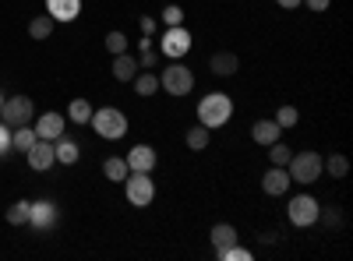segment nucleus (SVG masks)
I'll return each mask as SVG.
<instances>
[{"label": "nucleus", "mask_w": 353, "mask_h": 261, "mask_svg": "<svg viewBox=\"0 0 353 261\" xmlns=\"http://www.w3.org/2000/svg\"><path fill=\"white\" fill-rule=\"evenodd\" d=\"M233 117V99L226 96V92H209L201 103H198V124H205V127H223L226 121Z\"/></svg>", "instance_id": "f257e3e1"}, {"label": "nucleus", "mask_w": 353, "mask_h": 261, "mask_svg": "<svg viewBox=\"0 0 353 261\" xmlns=\"http://www.w3.org/2000/svg\"><path fill=\"white\" fill-rule=\"evenodd\" d=\"M96 127V134L99 138H106V141H117V138H124L128 134V117L117 106H106V109H92V121H88Z\"/></svg>", "instance_id": "f03ea898"}, {"label": "nucleus", "mask_w": 353, "mask_h": 261, "mask_svg": "<svg viewBox=\"0 0 353 261\" xmlns=\"http://www.w3.org/2000/svg\"><path fill=\"white\" fill-rule=\"evenodd\" d=\"M290 169V180H297V184H314L321 177V156L318 152H297V156H290L286 163Z\"/></svg>", "instance_id": "7ed1b4c3"}, {"label": "nucleus", "mask_w": 353, "mask_h": 261, "mask_svg": "<svg viewBox=\"0 0 353 261\" xmlns=\"http://www.w3.org/2000/svg\"><path fill=\"white\" fill-rule=\"evenodd\" d=\"M36 117V106L28 96H11L4 99V106H0V121H4L8 127H21V124H32Z\"/></svg>", "instance_id": "20e7f679"}, {"label": "nucleus", "mask_w": 353, "mask_h": 261, "mask_svg": "<svg viewBox=\"0 0 353 261\" xmlns=\"http://www.w3.org/2000/svg\"><path fill=\"white\" fill-rule=\"evenodd\" d=\"M124 191H128V201L134 209L152 205V198H156V184L149 180V173H128V177H124Z\"/></svg>", "instance_id": "39448f33"}, {"label": "nucleus", "mask_w": 353, "mask_h": 261, "mask_svg": "<svg viewBox=\"0 0 353 261\" xmlns=\"http://www.w3.org/2000/svg\"><path fill=\"white\" fill-rule=\"evenodd\" d=\"M159 85H163L170 96H191V89H194V74H191V67H184V64H170V67H163Z\"/></svg>", "instance_id": "423d86ee"}, {"label": "nucleus", "mask_w": 353, "mask_h": 261, "mask_svg": "<svg viewBox=\"0 0 353 261\" xmlns=\"http://www.w3.org/2000/svg\"><path fill=\"white\" fill-rule=\"evenodd\" d=\"M321 219V205H318V201L311 198V194H297V198H293L290 201V222L293 226H314Z\"/></svg>", "instance_id": "0eeeda50"}, {"label": "nucleus", "mask_w": 353, "mask_h": 261, "mask_svg": "<svg viewBox=\"0 0 353 261\" xmlns=\"http://www.w3.org/2000/svg\"><path fill=\"white\" fill-rule=\"evenodd\" d=\"M163 56H170V61H181V56L191 50V32L184 25H170L166 32H163V43H159Z\"/></svg>", "instance_id": "6e6552de"}, {"label": "nucleus", "mask_w": 353, "mask_h": 261, "mask_svg": "<svg viewBox=\"0 0 353 261\" xmlns=\"http://www.w3.org/2000/svg\"><path fill=\"white\" fill-rule=\"evenodd\" d=\"M64 127H68V121L61 117V113H43V117L36 121V138H43V141H57L64 134Z\"/></svg>", "instance_id": "1a4fd4ad"}, {"label": "nucleus", "mask_w": 353, "mask_h": 261, "mask_svg": "<svg viewBox=\"0 0 353 261\" xmlns=\"http://www.w3.org/2000/svg\"><path fill=\"white\" fill-rule=\"evenodd\" d=\"M128 169H131V173H152V169H156L152 145H134V149L128 152Z\"/></svg>", "instance_id": "9d476101"}, {"label": "nucleus", "mask_w": 353, "mask_h": 261, "mask_svg": "<svg viewBox=\"0 0 353 261\" xmlns=\"http://www.w3.org/2000/svg\"><path fill=\"white\" fill-rule=\"evenodd\" d=\"M28 156V166L32 169H50L53 163H57V156H53V141H43V138H36V145L25 152Z\"/></svg>", "instance_id": "9b49d317"}, {"label": "nucleus", "mask_w": 353, "mask_h": 261, "mask_svg": "<svg viewBox=\"0 0 353 261\" xmlns=\"http://www.w3.org/2000/svg\"><path fill=\"white\" fill-rule=\"evenodd\" d=\"M46 14L53 21H74L81 14V0H46Z\"/></svg>", "instance_id": "f8f14e48"}, {"label": "nucleus", "mask_w": 353, "mask_h": 261, "mask_svg": "<svg viewBox=\"0 0 353 261\" xmlns=\"http://www.w3.org/2000/svg\"><path fill=\"white\" fill-rule=\"evenodd\" d=\"M290 184H293V180H290V173H286L283 166H272V169L261 177V191H265V194H272V198H276V194H286Z\"/></svg>", "instance_id": "ddd939ff"}, {"label": "nucleus", "mask_w": 353, "mask_h": 261, "mask_svg": "<svg viewBox=\"0 0 353 261\" xmlns=\"http://www.w3.org/2000/svg\"><path fill=\"white\" fill-rule=\"evenodd\" d=\"M279 134H283V127H279L276 121H258V124L251 127V138H254V145H265V149H269L272 141H279Z\"/></svg>", "instance_id": "4468645a"}, {"label": "nucleus", "mask_w": 353, "mask_h": 261, "mask_svg": "<svg viewBox=\"0 0 353 261\" xmlns=\"http://www.w3.org/2000/svg\"><path fill=\"white\" fill-rule=\"evenodd\" d=\"M134 74H138V61L131 53H117L113 56V78L117 81H134Z\"/></svg>", "instance_id": "2eb2a0df"}, {"label": "nucleus", "mask_w": 353, "mask_h": 261, "mask_svg": "<svg viewBox=\"0 0 353 261\" xmlns=\"http://www.w3.org/2000/svg\"><path fill=\"white\" fill-rule=\"evenodd\" d=\"M53 219H57V212H53L50 201H36V205L28 209V222H32L36 229H50V226H53Z\"/></svg>", "instance_id": "dca6fc26"}, {"label": "nucleus", "mask_w": 353, "mask_h": 261, "mask_svg": "<svg viewBox=\"0 0 353 261\" xmlns=\"http://www.w3.org/2000/svg\"><path fill=\"white\" fill-rule=\"evenodd\" d=\"M209 67H212V74H223V78H230L233 71L241 67V61H237V53H230V50H223V53H212V61H209Z\"/></svg>", "instance_id": "f3484780"}, {"label": "nucleus", "mask_w": 353, "mask_h": 261, "mask_svg": "<svg viewBox=\"0 0 353 261\" xmlns=\"http://www.w3.org/2000/svg\"><path fill=\"white\" fill-rule=\"evenodd\" d=\"M212 244H216V254H223L230 244H237V229H233L230 222H216L212 226Z\"/></svg>", "instance_id": "a211bd4d"}, {"label": "nucleus", "mask_w": 353, "mask_h": 261, "mask_svg": "<svg viewBox=\"0 0 353 261\" xmlns=\"http://www.w3.org/2000/svg\"><path fill=\"white\" fill-rule=\"evenodd\" d=\"M53 156H57V163H68V166H71V163H78V156H81V152H78V145H74L71 138H64V134H61V138L53 141Z\"/></svg>", "instance_id": "6ab92c4d"}, {"label": "nucleus", "mask_w": 353, "mask_h": 261, "mask_svg": "<svg viewBox=\"0 0 353 261\" xmlns=\"http://www.w3.org/2000/svg\"><path fill=\"white\" fill-rule=\"evenodd\" d=\"M36 145V131L28 127V124H21V127H11V149L14 152H28Z\"/></svg>", "instance_id": "aec40b11"}, {"label": "nucleus", "mask_w": 353, "mask_h": 261, "mask_svg": "<svg viewBox=\"0 0 353 261\" xmlns=\"http://www.w3.org/2000/svg\"><path fill=\"white\" fill-rule=\"evenodd\" d=\"M103 173H106V180H121L124 184V177H128V159H121V156H110L106 163H103Z\"/></svg>", "instance_id": "412c9836"}, {"label": "nucleus", "mask_w": 353, "mask_h": 261, "mask_svg": "<svg viewBox=\"0 0 353 261\" xmlns=\"http://www.w3.org/2000/svg\"><path fill=\"white\" fill-rule=\"evenodd\" d=\"M321 169H329V173H332L336 180H343L346 173H350V159H346L343 152H332L329 159H321Z\"/></svg>", "instance_id": "4be33fe9"}, {"label": "nucleus", "mask_w": 353, "mask_h": 261, "mask_svg": "<svg viewBox=\"0 0 353 261\" xmlns=\"http://www.w3.org/2000/svg\"><path fill=\"white\" fill-rule=\"evenodd\" d=\"M134 92H138V96H156V92H159V78H156L152 71L134 74Z\"/></svg>", "instance_id": "5701e85b"}, {"label": "nucleus", "mask_w": 353, "mask_h": 261, "mask_svg": "<svg viewBox=\"0 0 353 261\" xmlns=\"http://www.w3.org/2000/svg\"><path fill=\"white\" fill-rule=\"evenodd\" d=\"M188 149H194V152H201V149H209V127L205 124H194L191 131H188Z\"/></svg>", "instance_id": "b1692460"}, {"label": "nucleus", "mask_w": 353, "mask_h": 261, "mask_svg": "<svg viewBox=\"0 0 353 261\" xmlns=\"http://www.w3.org/2000/svg\"><path fill=\"white\" fill-rule=\"evenodd\" d=\"M28 36H32V39H50V36H53V18H50V14L32 18V25H28Z\"/></svg>", "instance_id": "393cba45"}, {"label": "nucleus", "mask_w": 353, "mask_h": 261, "mask_svg": "<svg viewBox=\"0 0 353 261\" xmlns=\"http://www.w3.org/2000/svg\"><path fill=\"white\" fill-rule=\"evenodd\" d=\"M68 121H74V124H88V121H92V106H88L85 99H74V103L68 106Z\"/></svg>", "instance_id": "a878e982"}, {"label": "nucleus", "mask_w": 353, "mask_h": 261, "mask_svg": "<svg viewBox=\"0 0 353 261\" xmlns=\"http://www.w3.org/2000/svg\"><path fill=\"white\" fill-rule=\"evenodd\" d=\"M28 209H32V201H14V205L8 209V222L11 226H25L28 222Z\"/></svg>", "instance_id": "bb28decb"}, {"label": "nucleus", "mask_w": 353, "mask_h": 261, "mask_svg": "<svg viewBox=\"0 0 353 261\" xmlns=\"http://www.w3.org/2000/svg\"><path fill=\"white\" fill-rule=\"evenodd\" d=\"M290 156H293V152L286 149L283 141H272V145H269V159H272V166H286V163H290Z\"/></svg>", "instance_id": "cd10ccee"}, {"label": "nucleus", "mask_w": 353, "mask_h": 261, "mask_svg": "<svg viewBox=\"0 0 353 261\" xmlns=\"http://www.w3.org/2000/svg\"><path fill=\"white\" fill-rule=\"evenodd\" d=\"M301 121V113H297V106H283L279 113H276V124L279 127H293V124H297Z\"/></svg>", "instance_id": "c85d7f7f"}, {"label": "nucleus", "mask_w": 353, "mask_h": 261, "mask_svg": "<svg viewBox=\"0 0 353 261\" xmlns=\"http://www.w3.org/2000/svg\"><path fill=\"white\" fill-rule=\"evenodd\" d=\"M106 50L117 56V53H128V36L124 32H110L106 36Z\"/></svg>", "instance_id": "c756f323"}, {"label": "nucleus", "mask_w": 353, "mask_h": 261, "mask_svg": "<svg viewBox=\"0 0 353 261\" xmlns=\"http://www.w3.org/2000/svg\"><path fill=\"white\" fill-rule=\"evenodd\" d=\"M219 261H251V251H248V247H237V244H230V247L219 254Z\"/></svg>", "instance_id": "7c9ffc66"}, {"label": "nucleus", "mask_w": 353, "mask_h": 261, "mask_svg": "<svg viewBox=\"0 0 353 261\" xmlns=\"http://www.w3.org/2000/svg\"><path fill=\"white\" fill-rule=\"evenodd\" d=\"M163 21H166V25H181V21H184V11L176 8V4H170V8L163 11Z\"/></svg>", "instance_id": "2f4dec72"}, {"label": "nucleus", "mask_w": 353, "mask_h": 261, "mask_svg": "<svg viewBox=\"0 0 353 261\" xmlns=\"http://www.w3.org/2000/svg\"><path fill=\"white\" fill-rule=\"evenodd\" d=\"M11 152V127L0 121V156H8Z\"/></svg>", "instance_id": "473e14b6"}, {"label": "nucleus", "mask_w": 353, "mask_h": 261, "mask_svg": "<svg viewBox=\"0 0 353 261\" xmlns=\"http://www.w3.org/2000/svg\"><path fill=\"white\" fill-rule=\"evenodd\" d=\"M301 4H307V11H325L329 0H301Z\"/></svg>", "instance_id": "72a5a7b5"}, {"label": "nucleus", "mask_w": 353, "mask_h": 261, "mask_svg": "<svg viewBox=\"0 0 353 261\" xmlns=\"http://www.w3.org/2000/svg\"><path fill=\"white\" fill-rule=\"evenodd\" d=\"M156 61H159V53H152V50H149V53H145V56H141V64H138V67H152Z\"/></svg>", "instance_id": "f704fd0d"}, {"label": "nucleus", "mask_w": 353, "mask_h": 261, "mask_svg": "<svg viewBox=\"0 0 353 261\" xmlns=\"http://www.w3.org/2000/svg\"><path fill=\"white\" fill-rule=\"evenodd\" d=\"M279 8H286V11H293V8H301V0H276Z\"/></svg>", "instance_id": "c9c22d12"}, {"label": "nucleus", "mask_w": 353, "mask_h": 261, "mask_svg": "<svg viewBox=\"0 0 353 261\" xmlns=\"http://www.w3.org/2000/svg\"><path fill=\"white\" fill-rule=\"evenodd\" d=\"M0 106H4V92H0Z\"/></svg>", "instance_id": "e433bc0d"}]
</instances>
